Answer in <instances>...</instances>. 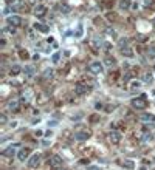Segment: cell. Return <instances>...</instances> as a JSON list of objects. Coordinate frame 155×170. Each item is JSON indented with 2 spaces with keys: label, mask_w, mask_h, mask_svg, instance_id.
Masks as SVG:
<instances>
[{
  "label": "cell",
  "mask_w": 155,
  "mask_h": 170,
  "mask_svg": "<svg viewBox=\"0 0 155 170\" xmlns=\"http://www.w3.org/2000/svg\"><path fill=\"white\" fill-rule=\"evenodd\" d=\"M119 51H121V54L124 56V57H134V50L129 47V40L127 39H119Z\"/></svg>",
  "instance_id": "1"
},
{
  "label": "cell",
  "mask_w": 155,
  "mask_h": 170,
  "mask_svg": "<svg viewBox=\"0 0 155 170\" xmlns=\"http://www.w3.org/2000/svg\"><path fill=\"white\" fill-rule=\"evenodd\" d=\"M130 105H132V108H135V110H143V108H146V107H147L146 94H141L140 97H135V99H132Z\"/></svg>",
  "instance_id": "2"
},
{
  "label": "cell",
  "mask_w": 155,
  "mask_h": 170,
  "mask_svg": "<svg viewBox=\"0 0 155 170\" xmlns=\"http://www.w3.org/2000/svg\"><path fill=\"white\" fill-rule=\"evenodd\" d=\"M89 71L92 74H103L104 73V65L99 62V60H93V62L89 63Z\"/></svg>",
  "instance_id": "3"
},
{
  "label": "cell",
  "mask_w": 155,
  "mask_h": 170,
  "mask_svg": "<svg viewBox=\"0 0 155 170\" xmlns=\"http://www.w3.org/2000/svg\"><path fill=\"white\" fill-rule=\"evenodd\" d=\"M40 161H42V155H40V153H34V155L30 156V159H28L26 164H28L30 169H36V167H39Z\"/></svg>",
  "instance_id": "4"
},
{
  "label": "cell",
  "mask_w": 155,
  "mask_h": 170,
  "mask_svg": "<svg viewBox=\"0 0 155 170\" xmlns=\"http://www.w3.org/2000/svg\"><path fill=\"white\" fill-rule=\"evenodd\" d=\"M87 93H90V87L89 85L82 84V82H79V84L74 85V94H76V96H84V94H87Z\"/></svg>",
  "instance_id": "5"
},
{
  "label": "cell",
  "mask_w": 155,
  "mask_h": 170,
  "mask_svg": "<svg viewBox=\"0 0 155 170\" xmlns=\"http://www.w3.org/2000/svg\"><path fill=\"white\" fill-rule=\"evenodd\" d=\"M19 107H20V101L17 97H13L6 102V110L8 111H19Z\"/></svg>",
  "instance_id": "6"
},
{
  "label": "cell",
  "mask_w": 155,
  "mask_h": 170,
  "mask_svg": "<svg viewBox=\"0 0 155 170\" xmlns=\"http://www.w3.org/2000/svg\"><path fill=\"white\" fill-rule=\"evenodd\" d=\"M121 139H123V135H121V131H118V130H112L110 133H109V141H110L112 144H119Z\"/></svg>",
  "instance_id": "7"
},
{
  "label": "cell",
  "mask_w": 155,
  "mask_h": 170,
  "mask_svg": "<svg viewBox=\"0 0 155 170\" xmlns=\"http://www.w3.org/2000/svg\"><path fill=\"white\" fill-rule=\"evenodd\" d=\"M30 153H31V150H30V147H23V149L19 150L17 153V159L23 162L25 159H30Z\"/></svg>",
  "instance_id": "8"
},
{
  "label": "cell",
  "mask_w": 155,
  "mask_h": 170,
  "mask_svg": "<svg viewBox=\"0 0 155 170\" xmlns=\"http://www.w3.org/2000/svg\"><path fill=\"white\" fill-rule=\"evenodd\" d=\"M140 121H141L143 124H154L155 115H152V113H143V115H140Z\"/></svg>",
  "instance_id": "9"
},
{
  "label": "cell",
  "mask_w": 155,
  "mask_h": 170,
  "mask_svg": "<svg viewBox=\"0 0 155 170\" xmlns=\"http://www.w3.org/2000/svg\"><path fill=\"white\" fill-rule=\"evenodd\" d=\"M17 147H19L17 142H16V144H11L8 147H5V149H3V152H2V155H5V156H14V155H16Z\"/></svg>",
  "instance_id": "10"
},
{
  "label": "cell",
  "mask_w": 155,
  "mask_h": 170,
  "mask_svg": "<svg viewBox=\"0 0 155 170\" xmlns=\"http://www.w3.org/2000/svg\"><path fill=\"white\" fill-rule=\"evenodd\" d=\"M6 23L9 26H19V25H22V17L20 16H8Z\"/></svg>",
  "instance_id": "11"
},
{
  "label": "cell",
  "mask_w": 155,
  "mask_h": 170,
  "mask_svg": "<svg viewBox=\"0 0 155 170\" xmlns=\"http://www.w3.org/2000/svg\"><path fill=\"white\" fill-rule=\"evenodd\" d=\"M33 13H34L36 17H44L45 14H47V6L45 5H36L34 9H33Z\"/></svg>",
  "instance_id": "12"
},
{
  "label": "cell",
  "mask_w": 155,
  "mask_h": 170,
  "mask_svg": "<svg viewBox=\"0 0 155 170\" xmlns=\"http://www.w3.org/2000/svg\"><path fill=\"white\" fill-rule=\"evenodd\" d=\"M23 74L28 79H33L36 76V68H34V65H25V68H23Z\"/></svg>",
  "instance_id": "13"
},
{
  "label": "cell",
  "mask_w": 155,
  "mask_h": 170,
  "mask_svg": "<svg viewBox=\"0 0 155 170\" xmlns=\"http://www.w3.org/2000/svg\"><path fill=\"white\" fill-rule=\"evenodd\" d=\"M90 138V131L89 130H81L78 133H74V139L76 141H87Z\"/></svg>",
  "instance_id": "14"
},
{
  "label": "cell",
  "mask_w": 155,
  "mask_h": 170,
  "mask_svg": "<svg viewBox=\"0 0 155 170\" xmlns=\"http://www.w3.org/2000/svg\"><path fill=\"white\" fill-rule=\"evenodd\" d=\"M50 165L54 167V169L60 167V165H62V158H60L59 155H53V156L50 158Z\"/></svg>",
  "instance_id": "15"
},
{
  "label": "cell",
  "mask_w": 155,
  "mask_h": 170,
  "mask_svg": "<svg viewBox=\"0 0 155 170\" xmlns=\"http://www.w3.org/2000/svg\"><path fill=\"white\" fill-rule=\"evenodd\" d=\"M141 87H143V82H141V81H137V79H135V81H132V82H130L129 90H130L132 93H135V91H138V90H141Z\"/></svg>",
  "instance_id": "16"
},
{
  "label": "cell",
  "mask_w": 155,
  "mask_h": 170,
  "mask_svg": "<svg viewBox=\"0 0 155 170\" xmlns=\"http://www.w3.org/2000/svg\"><path fill=\"white\" fill-rule=\"evenodd\" d=\"M34 29H37L39 33H44V34H47L48 31H50L48 25H45V23H40V22H37V23H34Z\"/></svg>",
  "instance_id": "17"
},
{
  "label": "cell",
  "mask_w": 155,
  "mask_h": 170,
  "mask_svg": "<svg viewBox=\"0 0 155 170\" xmlns=\"http://www.w3.org/2000/svg\"><path fill=\"white\" fill-rule=\"evenodd\" d=\"M22 71H23V68H22L20 65H13L9 68V74H11V76H19Z\"/></svg>",
  "instance_id": "18"
},
{
  "label": "cell",
  "mask_w": 155,
  "mask_h": 170,
  "mask_svg": "<svg viewBox=\"0 0 155 170\" xmlns=\"http://www.w3.org/2000/svg\"><path fill=\"white\" fill-rule=\"evenodd\" d=\"M53 76H54V71L51 70V68H47V70L44 71L42 77L45 79V81H50V79H53Z\"/></svg>",
  "instance_id": "19"
},
{
  "label": "cell",
  "mask_w": 155,
  "mask_h": 170,
  "mask_svg": "<svg viewBox=\"0 0 155 170\" xmlns=\"http://www.w3.org/2000/svg\"><path fill=\"white\" fill-rule=\"evenodd\" d=\"M118 6H119V9H121V11H126V9H129V8H130V2H129V0H119Z\"/></svg>",
  "instance_id": "20"
},
{
  "label": "cell",
  "mask_w": 155,
  "mask_h": 170,
  "mask_svg": "<svg viewBox=\"0 0 155 170\" xmlns=\"http://www.w3.org/2000/svg\"><path fill=\"white\" fill-rule=\"evenodd\" d=\"M144 82L147 85H152L154 84V73H150V71L144 73Z\"/></svg>",
  "instance_id": "21"
},
{
  "label": "cell",
  "mask_w": 155,
  "mask_h": 170,
  "mask_svg": "<svg viewBox=\"0 0 155 170\" xmlns=\"http://www.w3.org/2000/svg\"><path fill=\"white\" fill-rule=\"evenodd\" d=\"M121 165H123L124 169H127V170H132V169L135 167L134 161H130V159H124L123 162H121Z\"/></svg>",
  "instance_id": "22"
},
{
  "label": "cell",
  "mask_w": 155,
  "mask_h": 170,
  "mask_svg": "<svg viewBox=\"0 0 155 170\" xmlns=\"http://www.w3.org/2000/svg\"><path fill=\"white\" fill-rule=\"evenodd\" d=\"M82 36H84V26L79 23L78 28H76V31H74V37H76V39H81Z\"/></svg>",
  "instance_id": "23"
},
{
  "label": "cell",
  "mask_w": 155,
  "mask_h": 170,
  "mask_svg": "<svg viewBox=\"0 0 155 170\" xmlns=\"http://www.w3.org/2000/svg\"><path fill=\"white\" fill-rule=\"evenodd\" d=\"M16 31H14V26H5V28L2 29V34L5 36V34H14Z\"/></svg>",
  "instance_id": "24"
},
{
  "label": "cell",
  "mask_w": 155,
  "mask_h": 170,
  "mask_svg": "<svg viewBox=\"0 0 155 170\" xmlns=\"http://www.w3.org/2000/svg\"><path fill=\"white\" fill-rule=\"evenodd\" d=\"M104 63H105L107 67H115V65H116V59H115V57H107Z\"/></svg>",
  "instance_id": "25"
},
{
  "label": "cell",
  "mask_w": 155,
  "mask_h": 170,
  "mask_svg": "<svg viewBox=\"0 0 155 170\" xmlns=\"http://www.w3.org/2000/svg\"><path fill=\"white\" fill-rule=\"evenodd\" d=\"M147 56H149L150 59H155V45H152V47H149L147 48Z\"/></svg>",
  "instance_id": "26"
},
{
  "label": "cell",
  "mask_w": 155,
  "mask_h": 170,
  "mask_svg": "<svg viewBox=\"0 0 155 170\" xmlns=\"http://www.w3.org/2000/svg\"><path fill=\"white\" fill-rule=\"evenodd\" d=\"M30 99H31V91L26 90V91L22 94V101H23V102H30Z\"/></svg>",
  "instance_id": "27"
},
{
  "label": "cell",
  "mask_w": 155,
  "mask_h": 170,
  "mask_svg": "<svg viewBox=\"0 0 155 170\" xmlns=\"http://www.w3.org/2000/svg\"><path fill=\"white\" fill-rule=\"evenodd\" d=\"M105 34H107V36H110L112 39H116V31H115V29H112V28L105 29Z\"/></svg>",
  "instance_id": "28"
},
{
  "label": "cell",
  "mask_w": 155,
  "mask_h": 170,
  "mask_svg": "<svg viewBox=\"0 0 155 170\" xmlns=\"http://www.w3.org/2000/svg\"><path fill=\"white\" fill-rule=\"evenodd\" d=\"M152 139H154L152 133H144V135H143V141H144V142H149V141H152Z\"/></svg>",
  "instance_id": "29"
},
{
  "label": "cell",
  "mask_w": 155,
  "mask_h": 170,
  "mask_svg": "<svg viewBox=\"0 0 155 170\" xmlns=\"http://www.w3.org/2000/svg\"><path fill=\"white\" fill-rule=\"evenodd\" d=\"M59 9H60V13H62V14H68V13H70V8H68L67 5H60Z\"/></svg>",
  "instance_id": "30"
},
{
  "label": "cell",
  "mask_w": 155,
  "mask_h": 170,
  "mask_svg": "<svg viewBox=\"0 0 155 170\" xmlns=\"http://www.w3.org/2000/svg\"><path fill=\"white\" fill-rule=\"evenodd\" d=\"M59 59H60V53H54V54L51 56V60H53L54 63H58V62H59Z\"/></svg>",
  "instance_id": "31"
},
{
  "label": "cell",
  "mask_w": 155,
  "mask_h": 170,
  "mask_svg": "<svg viewBox=\"0 0 155 170\" xmlns=\"http://www.w3.org/2000/svg\"><path fill=\"white\" fill-rule=\"evenodd\" d=\"M0 124H6V115H0Z\"/></svg>",
  "instance_id": "32"
},
{
  "label": "cell",
  "mask_w": 155,
  "mask_h": 170,
  "mask_svg": "<svg viewBox=\"0 0 155 170\" xmlns=\"http://www.w3.org/2000/svg\"><path fill=\"white\" fill-rule=\"evenodd\" d=\"M103 47H104V50H105V51H110L112 45H110V43H104V45H103Z\"/></svg>",
  "instance_id": "33"
},
{
  "label": "cell",
  "mask_w": 155,
  "mask_h": 170,
  "mask_svg": "<svg viewBox=\"0 0 155 170\" xmlns=\"http://www.w3.org/2000/svg\"><path fill=\"white\" fill-rule=\"evenodd\" d=\"M87 170H101V169L96 167V165H90V167H87Z\"/></svg>",
  "instance_id": "34"
},
{
  "label": "cell",
  "mask_w": 155,
  "mask_h": 170,
  "mask_svg": "<svg viewBox=\"0 0 155 170\" xmlns=\"http://www.w3.org/2000/svg\"><path fill=\"white\" fill-rule=\"evenodd\" d=\"M9 127H11V128H16V127H17V121H13V122L9 124Z\"/></svg>",
  "instance_id": "35"
},
{
  "label": "cell",
  "mask_w": 155,
  "mask_h": 170,
  "mask_svg": "<svg viewBox=\"0 0 155 170\" xmlns=\"http://www.w3.org/2000/svg\"><path fill=\"white\" fill-rule=\"evenodd\" d=\"M45 136H47V138H51V136H53V131H51V130H48L47 133H45Z\"/></svg>",
  "instance_id": "36"
},
{
  "label": "cell",
  "mask_w": 155,
  "mask_h": 170,
  "mask_svg": "<svg viewBox=\"0 0 155 170\" xmlns=\"http://www.w3.org/2000/svg\"><path fill=\"white\" fill-rule=\"evenodd\" d=\"M20 56H22V57H28V54H26V51H20Z\"/></svg>",
  "instance_id": "37"
},
{
  "label": "cell",
  "mask_w": 155,
  "mask_h": 170,
  "mask_svg": "<svg viewBox=\"0 0 155 170\" xmlns=\"http://www.w3.org/2000/svg\"><path fill=\"white\" fill-rule=\"evenodd\" d=\"M42 135H44L42 130H37V131H36V136H42Z\"/></svg>",
  "instance_id": "38"
},
{
  "label": "cell",
  "mask_w": 155,
  "mask_h": 170,
  "mask_svg": "<svg viewBox=\"0 0 155 170\" xmlns=\"http://www.w3.org/2000/svg\"><path fill=\"white\" fill-rule=\"evenodd\" d=\"M0 45H2V47H5V45H6V40H5V39H2V42H0Z\"/></svg>",
  "instance_id": "39"
},
{
  "label": "cell",
  "mask_w": 155,
  "mask_h": 170,
  "mask_svg": "<svg viewBox=\"0 0 155 170\" xmlns=\"http://www.w3.org/2000/svg\"><path fill=\"white\" fill-rule=\"evenodd\" d=\"M152 3V0H144V5H150Z\"/></svg>",
  "instance_id": "40"
},
{
  "label": "cell",
  "mask_w": 155,
  "mask_h": 170,
  "mask_svg": "<svg viewBox=\"0 0 155 170\" xmlns=\"http://www.w3.org/2000/svg\"><path fill=\"white\" fill-rule=\"evenodd\" d=\"M16 2H19V0H6V3H16Z\"/></svg>",
  "instance_id": "41"
},
{
  "label": "cell",
  "mask_w": 155,
  "mask_h": 170,
  "mask_svg": "<svg viewBox=\"0 0 155 170\" xmlns=\"http://www.w3.org/2000/svg\"><path fill=\"white\" fill-rule=\"evenodd\" d=\"M140 170H147V167H144V165H143V167H141V169H140Z\"/></svg>",
  "instance_id": "42"
}]
</instances>
